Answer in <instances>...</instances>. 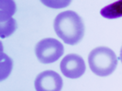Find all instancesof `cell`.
<instances>
[{
  "label": "cell",
  "mask_w": 122,
  "mask_h": 91,
  "mask_svg": "<svg viewBox=\"0 0 122 91\" xmlns=\"http://www.w3.org/2000/svg\"><path fill=\"white\" fill-rule=\"evenodd\" d=\"M56 35L68 45L79 43L85 34V26L77 13L68 10L60 13L54 20Z\"/></svg>",
  "instance_id": "6da1fadb"
},
{
  "label": "cell",
  "mask_w": 122,
  "mask_h": 91,
  "mask_svg": "<svg viewBox=\"0 0 122 91\" xmlns=\"http://www.w3.org/2000/svg\"><path fill=\"white\" fill-rule=\"evenodd\" d=\"M88 65L92 72L97 76L107 77L115 71L117 66V57L109 48L98 47L90 52Z\"/></svg>",
  "instance_id": "7a4b0ae2"
},
{
  "label": "cell",
  "mask_w": 122,
  "mask_h": 91,
  "mask_svg": "<svg viewBox=\"0 0 122 91\" xmlns=\"http://www.w3.org/2000/svg\"><path fill=\"white\" fill-rule=\"evenodd\" d=\"M63 45L55 38H44L35 47V54L40 62L51 64L56 62L63 54Z\"/></svg>",
  "instance_id": "3957f363"
},
{
  "label": "cell",
  "mask_w": 122,
  "mask_h": 91,
  "mask_svg": "<svg viewBox=\"0 0 122 91\" xmlns=\"http://www.w3.org/2000/svg\"><path fill=\"white\" fill-rule=\"evenodd\" d=\"M61 71L68 78H78L86 72V63L83 57L76 54L65 56L61 62Z\"/></svg>",
  "instance_id": "277c9868"
},
{
  "label": "cell",
  "mask_w": 122,
  "mask_h": 91,
  "mask_svg": "<svg viewBox=\"0 0 122 91\" xmlns=\"http://www.w3.org/2000/svg\"><path fill=\"white\" fill-rule=\"evenodd\" d=\"M36 91H61L62 79L52 70H46L38 75L34 82Z\"/></svg>",
  "instance_id": "5b68a950"
},
{
  "label": "cell",
  "mask_w": 122,
  "mask_h": 91,
  "mask_svg": "<svg viewBox=\"0 0 122 91\" xmlns=\"http://www.w3.org/2000/svg\"><path fill=\"white\" fill-rule=\"evenodd\" d=\"M100 15L107 19L122 17V0H117L110 5L104 6L100 10Z\"/></svg>",
  "instance_id": "8992f818"
},
{
  "label": "cell",
  "mask_w": 122,
  "mask_h": 91,
  "mask_svg": "<svg viewBox=\"0 0 122 91\" xmlns=\"http://www.w3.org/2000/svg\"><path fill=\"white\" fill-rule=\"evenodd\" d=\"M16 12V4L14 0H0V22L12 18Z\"/></svg>",
  "instance_id": "52a82bcc"
},
{
  "label": "cell",
  "mask_w": 122,
  "mask_h": 91,
  "mask_svg": "<svg viewBox=\"0 0 122 91\" xmlns=\"http://www.w3.org/2000/svg\"><path fill=\"white\" fill-rule=\"evenodd\" d=\"M12 59L5 53L1 52V58H0V80L1 81H3L9 76L12 70Z\"/></svg>",
  "instance_id": "ba28073f"
},
{
  "label": "cell",
  "mask_w": 122,
  "mask_h": 91,
  "mask_svg": "<svg viewBox=\"0 0 122 91\" xmlns=\"http://www.w3.org/2000/svg\"><path fill=\"white\" fill-rule=\"evenodd\" d=\"M17 29V21L14 18H10L6 21L0 22V36L5 38L11 36Z\"/></svg>",
  "instance_id": "9c48e42d"
},
{
  "label": "cell",
  "mask_w": 122,
  "mask_h": 91,
  "mask_svg": "<svg viewBox=\"0 0 122 91\" xmlns=\"http://www.w3.org/2000/svg\"><path fill=\"white\" fill-rule=\"evenodd\" d=\"M44 6H48L50 8L53 9H59V8H64L68 6L72 0H41Z\"/></svg>",
  "instance_id": "30bf717a"
},
{
  "label": "cell",
  "mask_w": 122,
  "mask_h": 91,
  "mask_svg": "<svg viewBox=\"0 0 122 91\" xmlns=\"http://www.w3.org/2000/svg\"><path fill=\"white\" fill-rule=\"evenodd\" d=\"M119 59H120V61H121V63H122V48H121V49H120V56H119Z\"/></svg>",
  "instance_id": "8fae6325"
}]
</instances>
